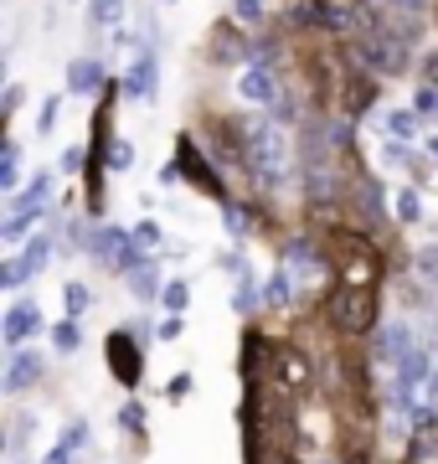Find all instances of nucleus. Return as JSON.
Returning <instances> with one entry per match:
<instances>
[{"label":"nucleus","instance_id":"nucleus-21","mask_svg":"<svg viewBox=\"0 0 438 464\" xmlns=\"http://www.w3.org/2000/svg\"><path fill=\"white\" fill-rule=\"evenodd\" d=\"M135 166V145H129V140H119L114 150H109V170H129Z\"/></svg>","mask_w":438,"mask_h":464},{"label":"nucleus","instance_id":"nucleus-9","mask_svg":"<svg viewBox=\"0 0 438 464\" xmlns=\"http://www.w3.org/2000/svg\"><path fill=\"white\" fill-rule=\"evenodd\" d=\"M124 93L129 99H155V57L145 52L135 67H129V78H124Z\"/></svg>","mask_w":438,"mask_h":464},{"label":"nucleus","instance_id":"nucleus-24","mask_svg":"<svg viewBox=\"0 0 438 464\" xmlns=\"http://www.w3.org/2000/svg\"><path fill=\"white\" fill-rule=\"evenodd\" d=\"M237 21L258 26V21H263V0H237Z\"/></svg>","mask_w":438,"mask_h":464},{"label":"nucleus","instance_id":"nucleus-1","mask_svg":"<svg viewBox=\"0 0 438 464\" xmlns=\"http://www.w3.org/2000/svg\"><path fill=\"white\" fill-rule=\"evenodd\" d=\"M248 166H253V176L269 186V191H284L289 166H294V145H289V134L279 130V124L258 119L253 130H248Z\"/></svg>","mask_w":438,"mask_h":464},{"label":"nucleus","instance_id":"nucleus-16","mask_svg":"<svg viewBox=\"0 0 438 464\" xmlns=\"http://www.w3.org/2000/svg\"><path fill=\"white\" fill-rule=\"evenodd\" d=\"M253 304H258V295H253V274H243V284L233 289V310H237V315H253Z\"/></svg>","mask_w":438,"mask_h":464},{"label":"nucleus","instance_id":"nucleus-22","mask_svg":"<svg viewBox=\"0 0 438 464\" xmlns=\"http://www.w3.org/2000/svg\"><path fill=\"white\" fill-rule=\"evenodd\" d=\"M160 299H166L170 310H186V299H191V289H186V284H181V279H170V284H166V289H160Z\"/></svg>","mask_w":438,"mask_h":464},{"label":"nucleus","instance_id":"nucleus-31","mask_svg":"<svg viewBox=\"0 0 438 464\" xmlns=\"http://www.w3.org/2000/svg\"><path fill=\"white\" fill-rule=\"evenodd\" d=\"M428 150H433V160H438V134H433V140H428Z\"/></svg>","mask_w":438,"mask_h":464},{"label":"nucleus","instance_id":"nucleus-26","mask_svg":"<svg viewBox=\"0 0 438 464\" xmlns=\"http://www.w3.org/2000/svg\"><path fill=\"white\" fill-rule=\"evenodd\" d=\"M181 331H186V325H181V310H170V315L160 320V341H176Z\"/></svg>","mask_w":438,"mask_h":464},{"label":"nucleus","instance_id":"nucleus-7","mask_svg":"<svg viewBox=\"0 0 438 464\" xmlns=\"http://www.w3.org/2000/svg\"><path fill=\"white\" fill-rule=\"evenodd\" d=\"M99 88H103V67L93 57L68 63V93H99Z\"/></svg>","mask_w":438,"mask_h":464},{"label":"nucleus","instance_id":"nucleus-15","mask_svg":"<svg viewBox=\"0 0 438 464\" xmlns=\"http://www.w3.org/2000/svg\"><path fill=\"white\" fill-rule=\"evenodd\" d=\"M289 295H294V268H279V274H273V279H269V304H279V310H284V304H289Z\"/></svg>","mask_w":438,"mask_h":464},{"label":"nucleus","instance_id":"nucleus-6","mask_svg":"<svg viewBox=\"0 0 438 464\" xmlns=\"http://www.w3.org/2000/svg\"><path fill=\"white\" fill-rule=\"evenodd\" d=\"M36 325H42V310H36V304H26V299L11 304V315H5V346H21Z\"/></svg>","mask_w":438,"mask_h":464},{"label":"nucleus","instance_id":"nucleus-18","mask_svg":"<svg viewBox=\"0 0 438 464\" xmlns=\"http://www.w3.org/2000/svg\"><path fill=\"white\" fill-rule=\"evenodd\" d=\"M88 304H93V295H88V284H78V279H72V284H68V315H72V320H83V310H88Z\"/></svg>","mask_w":438,"mask_h":464},{"label":"nucleus","instance_id":"nucleus-14","mask_svg":"<svg viewBox=\"0 0 438 464\" xmlns=\"http://www.w3.org/2000/svg\"><path fill=\"white\" fill-rule=\"evenodd\" d=\"M387 130H392V140H418V114L413 109H392Z\"/></svg>","mask_w":438,"mask_h":464},{"label":"nucleus","instance_id":"nucleus-29","mask_svg":"<svg viewBox=\"0 0 438 464\" xmlns=\"http://www.w3.org/2000/svg\"><path fill=\"white\" fill-rule=\"evenodd\" d=\"M418 109H428V114H433V109H438V88H418Z\"/></svg>","mask_w":438,"mask_h":464},{"label":"nucleus","instance_id":"nucleus-25","mask_svg":"<svg viewBox=\"0 0 438 464\" xmlns=\"http://www.w3.org/2000/svg\"><path fill=\"white\" fill-rule=\"evenodd\" d=\"M52 124H57V99L42 103V114H36V134H52Z\"/></svg>","mask_w":438,"mask_h":464},{"label":"nucleus","instance_id":"nucleus-27","mask_svg":"<svg viewBox=\"0 0 438 464\" xmlns=\"http://www.w3.org/2000/svg\"><path fill=\"white\" fill-rule=\"evenodd\" d=\"M119 423H124V429H135V433H145V413H139L135 402H129V408L119 413Z\"/></svg>","mask_w":438,"mask_h":464},{"label":"nucleus","instance_id":"nucleus-20","mask_svg":"<svg viewBox=\"0 0 438 464\" xmlns=\"http://www.w3.org/2000/svg\"><path fill=\"white\" fill-rule=\"evenodd\" d=\"M129 289H135L139 299H150L155 289H160V284H155V274H150V268L139 264V268H129Z\"/></svg>","mask_w":438,"mask_h":464},{"label":"nucleus","instance_id":"nucleus-10","mask_svg":"<svg viewBox=\"0 0 438 464\" xmlns=\"http://www.w3.org/2000/svg\"><path fill=\"white\" fill-rule=\"evenodd\" d=\"M124 11H129V0H88V26L93 32H109V26L124 21Z\"/></svg>","mask_w":438,"mask_h":464},{"label":"nucleus","instance_id":"nucleus-33","mask_svg":"<svg viewBox=\"0 0 438 464\" xmlns=\"http://www.w3.org/2000/svg\"><path fill=\"white\" fill-rule=\"evenodd\" d=\"M166 5H170V0H166Z\"/></svg>","mask_w":438,"mask_h":464},{"label":"nucleus","instance_id":"nucleus-3","mask_svg":"<svg viewBox=\"0 0 438 464\" xmlns=\"http://www.w3.org/2000/svg\"><path fill=\"white\" fill-rule=\"evenodd\" d=\"M109 372H114L124 387H135L139 372H145V362H139V346H135V341H129L124 331L109 335Z\"/></svg>","mask_w":438,"mask_h":464},{"label":"nucleus","instance_id":"nucleus-23","mask_svg":"<svg viewBox=\"0 0 438 464\" xmlns=\"http://www.w3.org/2000/svg\"><path fill=\"white\" fill-rule=\"evenodd\" d=\"M83 444H88V423H68L62 429V449L72 454V449H83Z\"/></svg>","mask_w":438,"mask_h":464},{"label":"nucleus","instance_id":"nucleus-12","mask_svg":"<svg viewBox=\"0 0 438 464\" xmlns=\"http://www.w3.org/2000/svg\"><path fill=\"white\" fill-rule=\"evenodd\" d=\"M16 181H21V145L11 140V145H5V160H0V191L16 197Z\"/></svg>","mask_w":438,"mask_h":464},{"label":"nucleus","instance_id":"nucleus-17","mask_svg":"<svg viewBox=\"0 0 438 464\" xmlns=\"http://www.w3.org/2000/svg\"><path fill=\"white\" fill-rule=\"evenodd\" d=\"M52 346L62 351V356H68V351H78V320H62V325H57V331H52Z\"/></svg>","mask_w":438,"mask_h":464},{"label":"nucleus","instance_id":"nucleus-4","mask_svg":"<svg viewBox=\"0 0 438 464\" xmlns=\"http://www.w3.org/2000/svg\"><path fill=\"white\" fill-rule=\"evenodd\" d=\"M42 372H47L42 351H16V356H11V366H5V382H0V387H5L11 398H16V392H26V387H32V382L42 377Z\"/></svg>","mask_w":438,"mask_h":464},{"label":"nucleus","instance_id":"nucleus-30","mask_svg":"<svg viewBox=\"0 0 438 464\" xmlns=\"http://www.w3.org/2000/svg\"><path fill=\"white\" fill-rule=\"evenodd\" d=\"M428 408L438 413V366H433V377H428Z\"/></svg>","mask_w":438,"mask_h":464},{"label":"nucleus","instance_id":"nucleus-8","mask_svg":"<svg viewBox=\"0 0 438 464\" xmlns=\"http://www.w3.org/2000/svg\"><path fill=\"white\" fill-rule=\"evenodd\" d=\"M47 197H52V176L42 170V176H32V181H26V191H16V197H11V212H42V207H47Z\"/></svg>","mask_w":438,"mask_h":464},{"label":"nucleus","instance_id":"nucleus-32","mask_svg":"<svg viewBox=\"0 0 438 464\" xmlns=\"http://www.w3.org/2000/svg\"><path fill=\"white\" fill-rule=\"evenodd\" d=\"M284 464H294V459H284Z\"/></svg>","mask_w":438,"mask_h":464},{"label":"nucleus","instance_id":"nucleus-11","mask_svg":"<svg viewBox=\"0 0 438 464\" xmlns=\"http://www.w3.org/2000/svg\"><path fill=\"white\" fill-rule=\"evenodd\" d=\"M279 382H284V387H294V392L309 382V366H304L300 351H279Z\"/></svg>","mask_w":438,"mask_h":464},{"label":"nucleus","instance_id":"nucleus-5","mask_svg":"<svg viewBox=\"0 0 438 464\" xmlns=\"http://www.w3.org/2000/svg\"><path fill=\"white\" fill-rule=\"evenodd\" d=\"M237 93L248 103H273L279 99V78H273L263 63H253V67H243V78H237Z\"/></svg>","mask_w":438,"mask_h":464},{"label":"nucleus","instance_id":"nucleus-13","mask_svg":"<svg viewBox=\"0 0 438 464\" xmlns=\"http://www.w3.org/2000/svg\"><path fill=\"white\" fill-rule=\"evenodd\" d=\"M47 258H52V237H47V232H36L32 248H26V258H21V264H26V279H32V274H42V268H47Z\"/></svg>","mask_w":438,"mask_h":464},{"label":"nucleus","instance_id":"nucleus-19","mask_svg":"<svg viewBox=\"0 0 438 464\" xmlns=\"http://www.w3.org/2000/svg\"><path fill=\"white\" fill-rule=\"evenodd\" d=\"M397 217H403V222H418V217H423V197L413 191V186L397 191Z\"/></svg>","mask_w":438,"mask_h":464},{"label":"nucleus","instance_id":"nucleus-2","mask_svg":"<svg viewBox=\"0 0 438 464\" xmlns=\"http://www.w3.org/2000/svg\"><path fill=\"white\" fill-rule=\"evenodd\" d=\"M330 320L340 331H371L376 325V299H371V284H340L330 295Z\"/></svg>","mask_w":438,"mask_h":464},{"label":"nucleus","instance_id":"nucleus-28","mask_svg":"<svg viewBox=\"0 0 438 464\" xmlns=\"http://www.w3.org/2000/svg\"><path fill=\"white\" fill-rule=\"evenodd\" d=\"M135 243L155 248V243H160V227H155V222H139V227H135Z\"/></svg>","mask_w":438,"mask_h":464}]
</instances>
